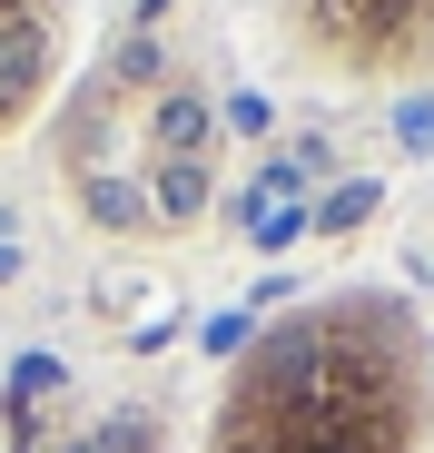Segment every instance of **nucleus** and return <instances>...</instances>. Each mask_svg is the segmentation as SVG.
Instances as JSON below:
<instances>
[{
    "label": "nucleus",
    "mask_w": 434,
    "mask_h": 453,
    "mask_svg": "<svg viewBox=\"0 0 434 453\" xmlns=\"http://www.w3.org/2000/svg\"><path fill=\"white\" fill-rule=\"evenodd\" d=\"M30 80H40V30L20 11H0V109L30 99Z\"/></svg>",
    "instance_id": "obj_1"
},
{
    "label": "nucleus",
    "mask_w": 434,
    "mask_h": 453,
    "mask_svg": "<svg viewBox=\"0 0 434 453\" xmlns=\"http://www.w3.org/2000/svg\"><path fill=\"white\" fill-rule=\"evenodd\" d=\"M159 207H168V217H198V207H207V168H198V158H168V168H159Z\"/></svg>",
    "instance_id": "obj_2"
},
{
    "label": "nucleus",
    "mask_w": 434,
    "mask_h": 453,
    "mask_svg": "<svg viewBox=\"0 0 434 453\" xmlns=\"http://www.w3.org/2000/svg\"><path fill=\"white\" fill-rule=\"evenodd\" d=\"M50 385H59V365H50V355H20V365H11V404H20V414H30Z\"/></svg>",
    "instance_id": "obj_3"
},
{
    "label": "nucleus",
    "mask_w": 434,
    "mask_h": 453,
    "mask_svg": "<svg viewBox=\"0 0 434 453\" xmlns=\"http://www.w3.org/2000/svg\"><path fill=\"white\" fill-rule=\"evenodd\" d=\"M159 138H168V148H198V138H207V109H198V99H168V109H159Z\"/></svg>",
    "instance_id": "obj_4"
},
{
    "label": "nucleus",
    "mask_w": 434,
    "mask_h": 453,
    "mask_svg": "<svg viewBox=\"0 0 434 453\" xmlns=\"http://www.w3.org/2000/svg\"><path fill=\"white\" fill-rule=\"evenodd\" d=\"M366 217H376V188H366V178H345V188L326 197V226H366Z\"/></svg>",
    "instance_id": "obj_5"
},
{
    "label": "nucleus",
    "mask_w": 434,
    "mask_h": 453,
    "mask_svg": "<svg viewBox=\"0 0 434 453\" xmlns=\"http://www.w3.org/2000/svg\"><path fill=\"white\" fill-rule=\"evenodd\" d=\"M89 207H99V226H128V217H138V188H119V178H99V188H89Z\"/></svg>",
    "instance_id": "obj_6"
},
{
    "label": "nucleus",
    "mask_w": 434,
    "mask_h": 453,
    "mask_svg": "<svg viewBox=\"0 0 434 453\" xmlns=\"http://www.w3.org/2000/svg\"><path fill=\"white\" fill-rule=\"evenodd\" d=\"M80 453H109V443H80Z\"/></svg>",
    "instance_id": "obj_7"
}]
</instances>
